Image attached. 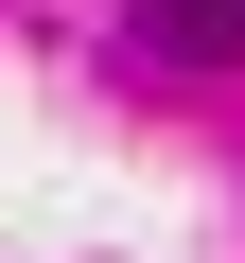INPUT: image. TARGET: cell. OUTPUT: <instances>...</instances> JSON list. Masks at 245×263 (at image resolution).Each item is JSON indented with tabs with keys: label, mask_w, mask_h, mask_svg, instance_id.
<instances>
[{
	"label": "cell",
	"mask_w": 245,
	"mask_h": 263,
	"mask_svg": "<svg viewBox=\"0 0 245 263\" xmlns=\"http://www.w3.org/2000/svg\"><path fill=\"white\" fill-rule=\"evenodd\" d=\"M158 35L175 53H245V0H158Z\"/></svg>",
	"instance_id": "obj_1"
}]
</instances>
